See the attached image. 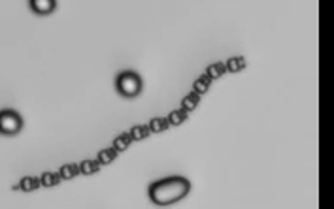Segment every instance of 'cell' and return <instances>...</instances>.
<instances>
[{"instance_id":"6da1fadb","label":"cell","mask_w":334,"mask_h":209,"mask_svg":"<svg viewBox=\"0 0 334 209\" xmlns=\"http://www.w3.org/2000/svg\"><path fill=\"white\" fill-rule=\"evenodd\" d=\"M191 192V181L183 175H168L164 179H159L149 185L147 196L155 206H172L182 202Z\"/></svg>"},{"instance_id":"7a4b0ae2","label":"cell","mask_w":334,"mask_h":209,"mask_svg":"<svg viewBox=\"0 0 334 209\" xmlns=\"http://www.w3.org/2000/svg\"><path fill=\"white\" fill-rule=\"evenodd\" d=\"M115 90L123 98H136L143 90V81L136 70H121L115 76Z\"/></svg>"},{"instance_id":"3957f363","label":"cell","mask_w":334,"mask_h":209,"mask_svg":"<svg viewBox=\"0 0 334 209\" xmlns=\"http://www.w3.org/2000/svg\"><path fill=\"white\" fill-rule=\"evenodd\" d=\"M23 130V117L15 110H0V136H17Z\"/></svg>"},{"instance_id":"277c9868","label":"cell","mask_w":334,"mask_h":209,"mask_svg":"<svg viewBox=\"0 0 334 209\" xmlns=\"http://www.w3.org/2000/svg\"><path fill=\"white\" fill-rule=\"evenodd\" d=\"M29 8L32 10L34 15L44 17V15H51V13L55 11L57 2H55V0H31V2H29Z\"/></svg>"},{"instance_id":"5b68a950","label":"cell","mask_w":334,"mask_h":209,"mask_svg":"<svg viewBox=\"0 0 334 209\" xmlns=\"http://www.w3.org/2000/svg\"><path fill=\"white\" fill-rule=\"evenodd\" d=\"M13 190H21V192H34V190L40 189V177L36 175H25L21 177L17 185L11 187Z\"/></svg>"},{"instance_id":"8992f818","label":"cell","mask_w":334,"mask_h":209,"mask_svg":"<svg viewBox=\"0 0 334 209\" xmlns=\"http://www.w3.org/2000/svg\"><path fill=\"white\" fill-rule=\"evenodd\" d=\"M132 139L131 136H129V132H121L117 138H113V141H111V149L115 151V153H123V151H127L129 147H131Z\"/></svg>"},{"instance_id":"52a82bcc","label":"cell","mask_w":334,"mask_h":209,"mask_svg":"<svg viewBox=\"0 0 334 209\" xmlns=\"http://www.w3.org/2000/svg\"><path fill=\"white\" fill-rule=\"evenodd\" d=\"M78 168H80L81 175H93V173H96L100 169V164H98L96 159H85L78 164Z\"/></svg>"},{"instance_id":"ba28073f","label":"cell","mask_w":334,"mask_h":209,"mask_svg":"<svg viewBox=\"0 0 334 209\" xmlns=\"http://www.w3.org/2000/svg\"><path fill=\"white\" fill-rule=\"evenodd\" d=\"M210 89H212V80H210L208 76H200V78H196L194 83H192V92L198 94V96L206 94Z\"/></svg>"},{"instance_id":"9c48e42d","label":"cell","mask_w":334,"mask_h":209,"mask_svg":"<svg viewBox=\"0 0 334 209\" xmlns=\"http://www.w3.org/2000/svg\"><path fill=\"white\" fill-rule=\"evenodd\" d=\"M129 136H131L132 141H142V139L151 136V130L147 128V125H134V126L129 130Z\"/></svg>"},{"instance_id":"30bf717a","label":"cell","mask_w":334,"mask_h":209,"mask_svg":"<svg viewBox=\"0 0 334 209\" xmlns=\"http://www.w3.org/2000/svg\"><path fill=\"white\" fill-rule=\"evenodd\" d=\"M187 119H189V113H187V111H183L182 108L172 110L170 113H168V117H166V121H168V125H170V126H180V125H183Z\"/></svg>"},{"instance_id":"8fae6325","label":"cell","mask_w":334,"mask_h":209,"mask_svg":"<svg viewBox=\"0 0 334 209\" xmlns=\"http://www.w3.org/2000/svg\"><path fill=\"white\" fill-rule=\"evenodd\" d=\"M61 175L55 173V171H44L40 175V187H46V189H51V187H57L61 183Z\"/></svg>"},{"instance_id":"7c38bea8","label":"cell","mask_w":334,"mask_h":209,"mask_svg":"<svg viewBox=\"0 0 334 209\" xmlns=\"http://www.w3.org/2000/svg\"><path fill=\"white\" fill-rule=\"evenodd\" d=\"M227 74V68H225V62H213V64H210L208 68H206V72H204V76H208L210 80H219V78H223Z\"/></svg>"},{"instance_id":"4fadbf2b","label":"cell","mask_w":334,"mask_h":209,"mask_svg":"<svg viewBox=\"0 0 334 209\" xmlns=\"http://www.w3.org/2000/svg\"><path fill=\"white\" fill-rule=\"evenodd\" d=\"M198 104H200V96L198 94H194V92H189V94H185L182 98V110L183 111H192L198 108Z\"/></svg>"},{"instance_id":"5bb4252c","label":"cell","mask_w":334,"mask_h":209,"mask_svg":"<svg viewBox=\"0 0 334 209\" xmlns=\"http://www.w3.org/2000/svg\"><path fill=\"white\" fill-rule=\"evenodd\" d=\"M170 125H168V121L166 117H153L149 121V125H147V128L151 130V134H161V132H166Z\"/></svg>"},{"instance_id":"9a60e30c","label":"cell","mask_w":334,"mask_h":209,"mask_svg":"<svg viewBox=\"0 0 334 209\" xmlns=\"http://www.w3.org/2000/svg\"><path fill=\"white\" fill-rule=\"evenodd\" d=\"M115 159H117V153L111 149V147L100 149L98 151V155H96V160H98V164H100V166H108V164H111Z\"/></svg>"},{"instance_id":"2e32d148","label":"cell","mask_w":334,"mask_h":209,"mask_svg":"<svg viewBox=\"0 0 334 209\" xmlns=\"http://www.w3.org/2000/svg\"><path fill=\"white\" fill-rule=\"evenodd\" d=\"M57 173H59L61 179H64V181L76 179V175L80 173V168H78V164H62L61 169H59Z\"/></svg>"},{"instance_id":"e0dca14e","label":"cell","mask_w":334,"mask_h":209,"mask_svg":"<svg viewBox=\"0 0 334 209\" xmlns=\"http://www.w3.org/2000/svg\"><path fill=\"white\" fill-rule=\"evenodd\" d=\"M225 68H227V72H231V74H238V72H242V70L245 68V59H243V57H231V59L227 60Z\"/></svg>"}]
</instances>
